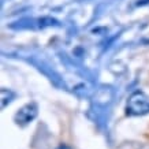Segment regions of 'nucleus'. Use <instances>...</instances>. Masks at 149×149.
I'll return each instance as SVG.
<instances>
[{
    "label": "nucleus",
    "mask_w": 149,
    "mask_h": 149,
    "mask_svg": "<svg viewBox=\"0 0 149 149\" xmlns=\"http://www.w3.org/2000/svg\"><path fill=\"white\" fill-rule=\"evenodd\" d=\"M126 113L130 116H142L149 113V95L142 91L133 92L127 99Z\"/></svg>",
    "instance_id": "nucleus-1"
},
{
    "label": "nucleus",
    "mask_w": 149,
    "mask_h": 149,
    "mask_svg": "<svg viewBox=\"0 0 149 149\" xmlns=\"http://www.w3.org/2000/svg\"><path fill=\"white\" fill-rule=\"evenodd\" d=\"M38 115V107L36 103H27L25 104L22 108H19V111L15 113L14 120L19 126H26L30 122H33Z\"/></svg>",
    "instance_id": "nucleus-2"
},
{
    "label": "nucleus",
    "mask_w": 149,
    "mask_h": 149,
    "mask_svg": "<svg viewBox=\"0 0 149 149\" xmlns=\"http://www.w3.org/2000/svg\"><path fill=\"white\" fill-rule=\"evenodd\" d=\"M14 93L13 92L7 91V89H1V108H4L6 104L11 103V99H14Z\"/></svg>",
    "instance_id": "nucleus-3"
},
{
    "label": "nucleus",
    "mask_w": 149,
    "mask_h": 149,
    "mask_svg": "<svg viewBox=\"0 0 149 149\" xmlns=\"http://www.w3.org/2000/svg\"><path fill=\"white\" fill-rule=\"evenodd\" d=\"M56 149H71L70 146H67V145H59Z\"/></svg>",
    "instance_id": "nucleus-4"
}]
</instances>
